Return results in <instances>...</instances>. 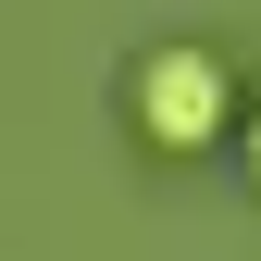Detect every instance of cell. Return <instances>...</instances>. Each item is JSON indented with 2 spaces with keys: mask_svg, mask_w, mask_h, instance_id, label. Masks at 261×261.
<instances>
[{
  "mask_svg": "<svg viewBox=\"0 0 261 261\" xmlns=\"http://www.w3.org/2000/svg\"><path fill=\"white\" fill-rule=\"evenodd\" d=\"M124 124H137L162 162L224 149V124H237V62H224L212 38H162V50H137V75H124Z\"/></svg>",
  "mask_w": 261,
  "mask_h": 261,
  "instance_id": "6da1fadb",
  "label": "cell"
},
{
  "mask_svg": "<svg viewBox=\"0 0 261 261\" xmlns=\"http://www.w3.org/2000/svg\"><path fill=\"white\" fill-rule=\"evenodd\" d=\"M224 137L249 149V187H261V100H237V124H224Z\"/></svg>",
  "mask_w": 261,
  "mask_h": 261,
  "instance_id": "7a4b0ae2",
  "label": "cell"
}]
</instances>
